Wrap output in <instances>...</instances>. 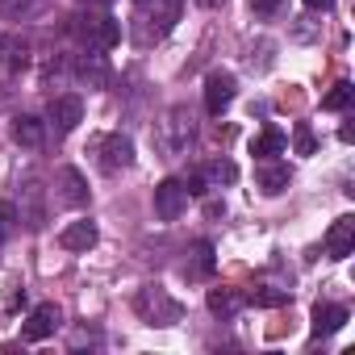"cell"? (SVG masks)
I'll use <instances>...</instances> for the list:
<instances>
[{"instance_id": "6da1fadb", "label": "cell", "mask_w": 355, "mask_h": 355, "mask_svg": "<svg viewBox=\"0 0 355 355\" xmlns=\"http://www.w3.org/2000/svg\"><path fill=\"white\" fill-rule=\"evenodd\" d=\"M71 34L88 46V51H113L121 42V26L105 13H88V17H71Z\"/></svg>"}, {"instance_id": "7a4b0ae2", "label": "cell", "mask_w": 355, "mask_h": 355, "mask_svg": "<svg viewBox=\"0 0 355 355\" xmlns=\"http://www.w3.org/2000/svg\"><path fill=\"white\" fill-rule=\"evenodd\" d=\"M138 313L146 318V326H171V322H180V301L175 297H167V288H159V284H146L142 293H138Z\"/></svg>"}, {"instance_id": "3957f363", "label": "cell", "mask_w": 355, "mask_h": 355, "mask_svg": "<svg viewBox=\"0 0 355 355\" xmlns=\"http://www.w3.org/2000/svg\"><path fill=\"white\" fill-rule=\"evenodd\" d=\"M193 134H197V121H193L189 109H167V117L159 121V146L167 155H180L193 142Z\"/></svg>"}, {"instance_id": "277c9868", "label": "cell", "mask_w": 355, "mask_h": 355, "mask_svg": "<svg viewBox=\"0 0 355 355\" xmlns=\"http://www.w3.org/2000/svg\"><path fill=\"white\" fill-rule=\"evenodd\" d=\"M189 209V189H184V180H163L159 189H155V218L159 222H175Z\"/></svg>"}, {"instance_id": "5b68a950", "label": "cell", "mask_w": 355, "mask_h": 355, "mask_svg": "<svg viewBox=\"0 0 355 355\" xmlns=\"http://www.w3.org/2000/svg\"><path fill=\"white\" fill-rule=\"evenodd\" d=\"M55 184H59V201L67 205V209H84L88 205V180H84V171H76V167H59V175H55Z\"/></svg>"}, {"instance_id": "8992f818", "label": "cell", "mask_w": 355, "mask_h": 355, "mask_svg": "<svg viewBox=\"0 0 355 355\" xmlns=\"http://www.w3.org/2000/svg\"><path fill=\"white\" fill-rule=\"evenodd\" d=\"M234 76L230 71H214L209 80H205V109H209V117H222L226 109H230V101H234Z\"/></svg>"}, {"instance_id": "52a82bcc", "label": "cell", "mask_w": 355, "mask_h": 355, "mask_svg": "<svg viewBox=\"0 0 355 355\" xmlns=\"http://www.w3.org/2000/svg\"><path fill=\"white\" fill-rule=\"evenodd\" d=\"M46 121L55 125V134H71L84 121V101L80 96H55L46 109Z\"/></svg>"}, {"instance_id": "ba28073f", "label": "cell", "mask_w": 355, "mask_h": 355, "mask_svg": "<svg viewBox=\"0 0 355 355\" xmlns=\"http://www.w3.org/2000/svg\"><path fill=\"white\" fill-rule=\"evenodd\" d=\"M59 322H63V313H59V305H38L30 318H26V326H21V334H26V343H42V338H51L55 330H59Z\"/></svg>"}, {"instance_id": "9c48e42d", "label": "cell", "mask_w": 355, "mask_h": 355, "mask_svg": "<svg viewBox=\"0 0 355 355\" xmlns=\"http://www.w3.org/2000/svg\"><path fill=\"white\" fill-rule=\"evenodd\" d=\"M76 76L88 88H105L109 84V59H105V51H84L76 59Z\"/></svg>"}, {"instance_id": "30bf717a", "label": "cell", "mask_w": 355, "mask_h": 355, "mask_svg": "<svg viewBox=\"0 0 355 355\" xmlns=\"http://www.w3.org/2000/svg\"><path fill=\"white\" fill-rule=\"evenodd\" d=\"M101 163H105V171L130 167V163H134V142H130L125 134H109V138L101 142Z\"/></svg>"}, {"instance_id": "8fae6325", "label": "cell", "mask_w": 355, "mask_h": 355, "mask_svg": "<svg viewBox=\"0 0 355 355\" xmlns=\"http://www.w3.org/2000/svg\"><path fill=\"white\" fill-rule=\"evenodd\" d=\"M351 251H355V218H338L326 230V255L330 259H347Z\"/></svg>"}, {"instance_id": "7c38bea8", "label": "cell", "mask_w": 355, "mask_h": 355, "mask_svg": "<svg viewBox=\"0 0 355 355\" xmlns=\"http://www.w3.org/2000/svg\"><path fill=\"white\" fill-rule=\"evenodd\" d=\"M9 134H13V142H17V146L38 150V146H42V138H46V125H42L34 113H17V117H13V125H9Z\"/></svg>"}, {"instance_id": "4fadbf2b", "label": "cell", "mask_w": 355, "mask_h": 355, "mask_svg": "<svg viewBox=\"0 0 355 355\" xmlns=\"http://www.w3.org/2000/svg\"><path fill=\"white\" fill-rule=\"evenodd\" d=\"M284 146H288V138H284V130H276V125H268V130H259V134L251 138V155H255L259 163L284 155Z\"/></svg>"}, {"instance_id": "5bb4252c", "label": "cell", "mask_w": 355, "mask_h": 355, "mask_svg": "<svg viewBox=\"0 0 355 355\" xmlns=\"http://www.w3.org/2000/svg\"><path fill=\"white\" fill-rule=\"evenodd\" d=\"M259 189L268 193V197H280L284 189H288V180H293V171L284 167V163H272V159H263V167H259Z\"/></svg>"}, {"instance_id": "9a60e30c", "label": "cell", "mask_w": 355, "mask_h": 355, "mask_svg": "<svg viewBox=\"0 0 355 355\" xmlns=\"http://www.w3.org/2000/svg\"><path fill=\"white\" fill-rule=\"evenodd\" d=\"M0 67H5V71H21V67H30V42L17 38V34H9L5 42H0Z\"/></svg>"}, {"instance_id": "2e32d148", "label": "cell", "mask_w": 355, "mask_h": 355, "mask_svg": "<svg viewBox=\"0 0 355 355\" xmlns=\"http://www.w3.org/2000/svg\"><path fill=\"white\" fill-rule=\"evenodd\" d=\"M17 222H26L30 230H42L46 209H42V184H38V180H30V184H26V209L17 214Z\"/></svg>"}, {"instance_id": "e0dca14e", "label": "cell", "mask_w": 355, "mask_h": 355, "mask_svg": "<svg viewBox=\"0 0 355 355\" xmlns=\"http://www.w3.org/2000/svg\"><path fill=\"white\" fill-rule=\"evenodd\" d=\"M59 243H63V251H88V247H96V226L92 222H71V226H63Z\"/></svg>"}, {"instance_id": "ac0fdd59", "label": "cell", "mask_w": 355, "mask_h": 355, "mask_svg": "<svg viewBox=\"0 0 355 355\" xmlns=\"http://www.w3.org/2000/svg\"><path fill=\"white\" fill-rule=\"evenodd\" d=\"M343 322H347L343 305H313V338H326V334L343 330Z\"/></svg>"}, {"instance_id": "d6986e66", "label": "cell", "mask_w": 355, "mask_h": 355, "mask_svg": "<svg viewBox=\"0 0 355 355\" xmlns=\"http://www.w3.org/2000/svg\"><path fill=\"white\" fill-rule=\"evenodd\" d=\"M239 309H243V293H234V288H209V313L234 318Z\"/></svg>"}, {"instance_id": "ffe728a7", "label": "cell", "mask_w": 355, "mask_h": 355, "mask_svg": "<svg viewBox=\"0 0 355 355\" xmlns=\"http://www.w3.org/2000/svg\"><path fill=\"white\" fill-rule=\"evenodd\" d=\"M214 268H218L214 247H209V243H197V247H193V263L184 268V272H189V280H205V276H214Z\"/></svg>"}, {"instance_id": "44dd1931", "label": "cell", "mask_w": 355, "mask_h": 355, "mask_svg": "<svg viewBox=\"0 0 355 355\" xmlns=\"http://www.w3.org/2000/svg\"><path fill=\"white\" fill-rule=\"evenodd\" d=\"M180 9H184V0H163L159 13H155V21H159V26H155V38H159V34H167L175 21H180Z\"/></svg>"}, {"instance_id": "7402d4cb", "label": "cell", "mask_w": 355, "mask_h": 355, "mask_svg": "<svg viewBox=\"0 0 355 355\" xmlns=\"http://www.w3.org/2000/svg\"><path fill=\"white\" fill-rule=\"evenodd\" d=\"M205 180H214V184H234V180H239V167H234L230 159H214V163L205 167Z\"/></svg>"}, {"instance_id": "603a6c76", "label": "cell", "mask_w": 355, "mask_h": 355, "mask_svg": "<svg viewBox=\"0 0 355 355\" xmlns=\"http://www.w3.org/2000/svg\"><path fill=\"white\" fill-rule=\"evenodd\" d=\"M247 301H251V305H263V309H276V305H284V301H288V293L259 284V288H251V297H247Z\"/></svg>"}, {"instance_id": "cb8c5ba5", "label": "cell", "mask_w": 355, "mask_h": 355, "mask_svg": "<svg viewBox=\"0 0 355 355\" xmlns=\"http://www.w3.org/2000/svg\"><path fill=\"white\" fill-rule=\"evenodd\" d=\"M17 205H9V201H0V243H9L13 234H17Z\"/></svg>"}, {"instance_id": "d4e9b609", "label": "cell", "mask_w": 355, "mask_h": 355, "mask_svg": "<svg viewBox=\"0 0 355 355\" xmlns=\"http://www.w3.org/2000/svg\"><path fill=\"white\" fill-rule=\"evenodd\" d=\"M351 92H355V88H351L347 80H343V84H334V88L322 96V109H347V105H351Z\"/></svg>"}, {"instance_id": "484cf974", "label": "cell", "mask_w": 355, "mask_h": 355, "mask_svg": "<svg viewBox=\"0 0 355 355\" xmlns=\"http://www.w3.org/2000/svg\"><path fill=\"white\" fill-rule=\"evenodd\" d=\"M293 142H297V150H301V155H313V130H309L305 121L293 130Z\"/></svg>"}, {"instance_id": "4316f807", "label": "cell", "mask_w": 355, "mask_h": 355, "mask_svg": "<svg viewBox=\"0 0 355 355\" xmlns=\"http://www.w3.org/2000/svg\"><path fill=\"white\" fill-rule=\"evenodd\" d=\"M247 5H251V13H259V17H272V13H280L284 0H247Z\"/></svg>"}, {"instance_id": "83f0119b", "label": "cell", "mask_w": 355, "mask_h": 355, "mask_svg": "<svg viewBox=\"0 0 355 355\" xmlns=\"http://www.w3.org/2000/svg\"><path fill=\"white\" fill-rule=\"evenodd\" d=\"M30 9V0H0V17H21Z\"/></svg>"}, {"instance_id": "f1b7e54d", "label": "cell", "mask_w": 355, "mask_h": 355, "mask_svg": "<svg viewBox=\"0 0 355 355\" xmlns=\"http://www.w3.org/2000/svg\"><path fill=\"white\" fill-rule=\"evenodd\" d=\"M184 189H189V197H201V193H205V171L189 175V180H184Z\"/></svg>"}, {"instance_id": "f546056e", "label": "cell", "mask_w": 355, "mask_h": 355, "mask_svg": "<svg viewBox=\"0 0 355 355\" xmlns=\"http://www.w3.org/2000/svg\"><path fill=\"white\" fill-rule=\"evenodd\" d=\"M305 5H309V9H330L334 0H305Z\"/></svg>"}, {"instance_id": "4dcf8cb0", "label": "cell", "mask_w": 355, "mask_h": 355, "mask_svg": "<svg viewBox=\"0 0 355 355\" xmlns=\"http://www.w3.org/2000/svg\"><path fill=\"white\" fill-rule=\"evenodd\" d=\"M84 5H109V0H84Z\"/></svg>"}, {"instance_id": "1f68e13d", "label": "cell", "mask_w": 355, "mask_h": 355, "mask_svg": "<svg viewBox=\"0 0 355 355\" xmlns=\"http://www.w3.org/2000/svg\"><path fill=\"white\" fill-rule=\"evenodd\" d=\"M201 5H222V0H201Z\"/></svg>"}, {"instance_id": "d6a6232c", "label": "cell", "mask_w": 355, "mask_h": 355, "mask_svg": "<svg viewBox=\"0 0 355 355\" xmlns=\"http://www.w3.org/2000/svg\"><path fill=\"white\" fill-rule=\"evenodd\" d=\"M138 5H155V0H138Z\"/></svg>"}]
</instances>
